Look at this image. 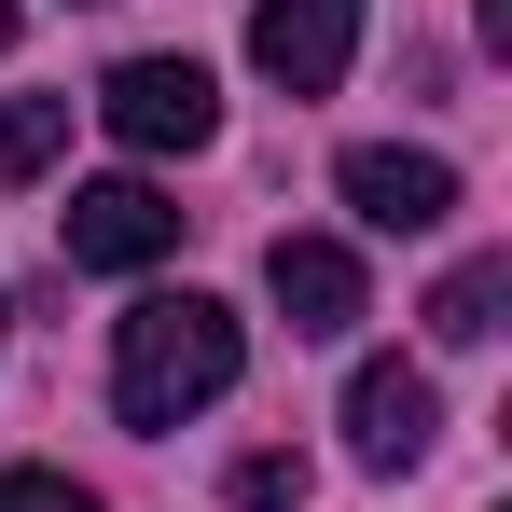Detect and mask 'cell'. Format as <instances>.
I'll return each mask as SVG.
<instances>
[{"label":"cell","instance_id":"cell-1","mask_svg":"<svg viewBox=\"0 0 512 512\" xmlns=\"http://www.w3.org/2000/svg\"><path fill=\"white\" fill-rule=\"evenodd\" d=\"M236 374H250L236 305H208V291H139L125 333H111V416L125 429H180V416H208Z\"/></svg>","mask_w":512,"mask_h":512},{"label":"cell","instance_id":"cell-2","mask_svg":"<svg viewBox=\"0 0 512 512\" xmlns=\"http://www.w3.org/2000/svg\"><path fill=\"white\" fill-rule=\"evenodd\" d=\"M97 125H111L125 153H208V139H222V84H208L194 56H125V70L97 84Z\"/></svg>","mask_w":512,"mask_h":512},{"label":"cell","instance_id":"cell-3","mask_svg":"<svg viewBox=\"0 0 512 512\" xmlns=\"http://www.w3.org/2000/svg\"><path fill=\"white\" fill-rule=\"evenodd\" d=\"M56 250L84 263V277H139V263L180 250V208L153 194V180H84V194L56 208Z\"/></svg>","mask_w":512,"mask_h":512},{"label":"cell","instance_id":"cell-4","mask_svg":"<svg viewBox=\"0 0 512 512\" xmlns=\"http://www.w3.org/2000/svg\"><path fill=\"white\" fill-rule=\"evenodd\" d=\"M346 56H360V0H263L250 14V70L277 97H333Z\"/></svg>","mask_w":512,"mask_h":512},{"label":"cell","instance_id":"cell-5","mask_svg":"<svg viewBox=\"0 0 512 512\" xmlns=\"http://www.w3.org/2000/svg\"><path fill=\"white\" fill-rule=\"evenodd\" d=\"M346 443H360V471H416L429 443H443V388H429L416 360H360L346 374Z\"/></svg>","mask_w":512,"mask_h":512},{"label":"cell","instance_id":"cell-6","mask_svg":"<svg viewBox=\"0 0 512 512\" xmlns=\"http://www.w3.org/2000/svg\"><path fill=\"white\" fill-rule=\"evenodd\" d=\"M263 291H277V319H291L305 346H333V333H360V319H374L360 250H333V236H277V250H263Z\"/></svg>","mask_w":512,"mask_h":512},{"label":"cell","instance_id":"cell-7","mask_svg":"<svg viewBox=\"0 0 512 512\" xmlns=\"http://www.w3.org/2000/svg\"><path fill=\"white\" fill-rule=\"evenodd\" d=\"M333 180H346V208H360L374 236H429V222L457 208V167H443V153H402V139H360Z\"/></svg>","mask_w":512,"mask_h":512},{"label":"cell","instance_id":"cell-8","mask_svg":"<svg viewBox=\"0 0 512 512\" xmlns=\"http://www.w3.org/2000/svg\"><path fill=\"white\" fill-rule=\"evenodd\" d=\"M499 305H512V250H485V263H457V277L429 291V333H443V346H485Z\"/></svg>","mask_w":512,"mask_h":512},{"label":"cell","instance_id":"cell-9","mask_svg":"<svg viewBox=\"0 0 512 512\" xmlns=\"http://www.w3.org/2000/svg\"><path fill=\"white\" fill-rule=\"evenodd\" d=\"M70 153V97H0V194Z\"/></svg>","mask_w":512,"mask_h":512},{"label":"cell","instance_id":"cell-10","mask_svg":"<svg viewBox=\"0 0 512 512\" xmlns=\"http://www.w3.org/2000/svg\"><path fill=\"white\" fill-rule=\"evenodd\" d=\"M222 499L236 512H305V457H291V443H250V457L222 471Z\"/></svg>","mask_w":512,"mask_h":512},{"label":"cell","instance_id":"cell-11","mask_svg":"<svg viewBox=\"0 0 512 512\" xmlns=\"http://www.w3.org/2000/svg\"><path fill=\"white\" fill-rule=\"evenodd\" d=\"M0 512H97V485H70V471H0Z\"/></svg>","mask_w":512,"mask_h":512},{"label":"cell","instance_id":"cell-12","mask_svg":"<svg viewBox=\"0 0 512 512\" xmlns=\"http://www.w3.org/2000/svg\"><path fill=\"white\" fill-rule=\"evenodd\" d=\"M14 28H28V0H0V42H14Z\"/></svg>","mask_w":512,"mask_h":512}]
</instances>
